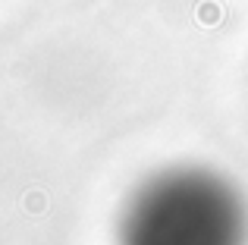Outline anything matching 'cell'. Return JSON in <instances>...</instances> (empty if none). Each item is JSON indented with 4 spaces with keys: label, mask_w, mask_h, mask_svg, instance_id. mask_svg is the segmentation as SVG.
<instances>
[{
    "label": "cell",
    "mask_w": 248,
    "mask_h": 245,
    "mask_svg": "<svg viewBox=\"0 0 248 245\" xmlns=\"http://www.w3.org/2000/svg\"><path fill=\"white\" fill-rule=\"evenodd\" d=\"M116 245H248V204L223 173L170 167L126 198Z\"/></svg>",
    "instance_id": "1"
}]
</instances>
